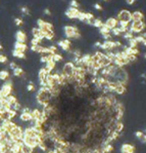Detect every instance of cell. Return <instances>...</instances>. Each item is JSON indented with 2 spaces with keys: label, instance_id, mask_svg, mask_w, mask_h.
<instances>
[{
  "label": "cell",
  "instance_id": "obj_54",
  "mask_svg": "<svg viewBox=\"0 0 146 153\" xmlns=\"http://www.w3.org/2000/svg\"><path fill=\"white\" fill-rule=\"evenodd\" d=\"M47 153H56V152L54 149H49V150H47Z\"/></svg>",
  "mask_w": 146,
  "mask_h": 153
},
{
  "label": "cell",
  "instance_id": "obj_41",
  "mask_svg": "<svg viewBox=\"0 0 146 153\" xmlns=\"http://www.w3.org/2000/svg\"><path fill=\"white\" fill-rule=\"evenodd\" d=\"M110 32L112 33V35H115V36H119V35H121V33H119V29H117V27H115V28H113V29H111V30H110Z\"/></svg>",
  "mask_w": 146,
  "mask_h": 153
},
{
  "label": "cell",
  "instance_id": "obj_4",
  "mask_svg": "<svg viewBox=\"0 0 146 153\" xmlns=\"http://www.w3.org/2000/svg\"><path fill=\"white\" fill-rule=\"evenodd\" d=\"M75 67L76 66L73 64V62H66V64L63 65L62 69H61V73L68 77H72L74 75Z\"/></svg>",
  "mask_w": 146,
  "mask_h": 153
},
{
  "label": "cell",
  "instance_id": "obj_1",
  "mask_svg": "<svg viewBox=\"0 0 146 153\" xmlns=\"http://www.w3.org/2000/svg\"><path fill=\"white\" fill-rule=\"evenodd\" d=\"M63 30H64V35L68 39H79V38H81V33L77 27L66 26L63 28Z\"/></svg>",
  "mask_w": 146,
  "mask_h": 153
},
{
  "label": "cell",
  "instance_id": "obj_21",
  "mask_svg": "<svg viewBox=\"0 0 146 153\" xmlns=\"http://www.w3.org/2000/svg\"><path fill=\"white\" fill-rule=\"evenodd\" d=\"M55 67H56V63L54 61H49V62L46 63V66L44 67V68L47 70L48 73H51V71H53L55 69Z\"/></svg>",
  "mask_w": 146,
  "mask_h": 153
},
{
  "label": "cell",
  "instance_id": "obj_24",
  "mask_svg": "<svg viewBox=\"0 0 146 153\" xmlns=\"http://www.w3.org/2000/svg\"><path fill=\"white\" fill-rule=\"evenodd\" d=\"M135 137H136L139 141H141L142 143H145L146 137H145V134L142 131H137L136 133H135Z\"/></svg>",
  "mask_w": 146,
  "mask_h": 153
},
{
  "label": "cell",
  "instance_id": "obj_35",
  "mask_svg": "<svg viewBox=\"0 0 146 153\" xmlns=\"http://www.w3.org/2000/svg\"><path fill=\"white\" fill-rule=\"evenodd\" d=\"M26 89H27L28 91H35V89H36V87H35V84L33 81H30L29 83H28V85L26 87Z\"/></svg>",
  "mask_w": 146,
  "mask_h": 153
},
{
  "label": "cell",
  "instance_id": "obj_44",
  "mask_svg": "<svg viewBox=\"0 0 146 153\" xmlns=\"http://www.w3.org/2000/svg\"><path fill=\"white\" fill-rule=\"evenodd\" d=\"M15 26H22L23 25V20L22 19H20V17H15Z\"/></svg>",
  "mask_w": 146,
  "mask_h": 153
},
{
  "label": "cell",
  "instance_id": "obj_52",
  "mask_svg": "<svg viewBox=\"0 0 146 153\" xmlns=\"http://www.w3.org/2000/svg\"><path fill=\"white\" fill-rule=\"evenodd\" d=\"M135 1H136V0H126V3L129 5H132V4H134Z\"/></svg>",
  "mask_w": 146,
  "mask_h": 153
},
{
  "label": "cell",
  "instance_id": "obj_18",
  "mask_svg": "<svg viewBox=\"0 0 146 153\" xmlns=\"http://www.w3.org/2000/svg\"><path fill=\"white\" fill-rule=\"evenodd\" d=\"M31 116H32V120H37V119H40L41 117V111H40L38 108H35L33 110H31Z\"/></svg>",
  "mask_w": 146,
  "mask_h": 153
},
{
  "label": "cell",
  "instance_id": "obj_55",
  "mask_svg": "<svg viewBox=\"0 0 146 153\" xmlns=\"http://www.w3.org/2000/svg\"><path fill=\"white\" fill-rule=\"evenodd\" d=\"M1 50H2V45L0 44V52H1Z\"/></svg>",
  "mask_w": 146,
  "mask_h": 153
},
{
  "label": "cell",
  "instance_id": "obj_26",
  "mask_svg": "<svg viewBox=\"0 0 146 153\" xmlns=\"http://www.w3.org/2000/svg\"><path fill=\"white\" fill-rule=\"evenodd\" d=\"M8 78H9V72L7 70H1L0 71V80L6 81Z\"/></svg>",
  "mask_w": 146,
  "mask_h": 153
},
{
  "label": "cell",
  "instance_id": "obj_32",
  "mask_svg": "<svg viewBox=\"0 0 146 153\" xmlns=\"http://www.w3.org/2000/svg\"><path fill=\"white\" fill-rule=\"evenodd\" d=\"M62 56H61L60 54H57V52H55V54H52V60H53L55 63H58V62H61L62 61Z\"/></svg>",
  "mask_w": 146,
  "mask_h": 153
},
{
  "label": "cell",
  "instance_id": "obj_36",
  "mask_svg": "<svg viewBox=\"0 0 146 153\" xmlns=\"http://www.w3.org/2000/svg\"><path fill=\"white\" fill-rule=\"evenodd\" d=\"M135 40H136L138 43H143V45L145 46L146 45V40H145V37H143V36H136V37H134Z\"/></svg>",
  "mask_w": 146,
  "mask_h": 153
},
{
  "label": "cell",
  "instance_id": "obj_37",
  "mask_svg": "<svg viewBox=\"0 0 146 153\" xmlns=\"http://www.w3.org/2000/svg\"><path fill=\"white\" fill-rule=\"evenodd\" d=\"M128 42H129V47H137L138 45V42L135 40V38H131L128 40Z\"/></svg>",
  "mask_w": 146,
  "mask_h": 153
},
{
  "label": "cell",
  "instance_id": "obj_49",
  "mask_svg": "<svg viewBox=\"0 0 146 153\" xmlns=\"http://www.w3.org/2000/svg\"><path fill=\"white\" fill-rule=\"evenodd\" d=\"M15 67H17V63H15V62H10V63H9V68H10L11 70L15 69Z\"/></svg>",
  "mask_w": 146,
  "mask_h": 153
},
{
  "label": "cell",
  "instance_id": "obj_27",
  "mask_svg": "<svg viewBox=\"0 0 146 153\" xmlns=\"http://www.w3.org/2000/svg\"><path fill=\"white\" fill-rule=\"evenodd\" d=\"M17 112L15 111V110H12V109H10L9 111L6 112V118L9 119V120L15 119L17 117Z\"/></svg>",
  "mask_w": 146,
  "mask_h": 153
},
{
  "label": "cell",
  "instance_id": "obj_50",
  "mask_svg": "<svg viewBox=\"0 0 146 153\" xmlns=\"http://www.w3.org/2000/svg\"><path fill=\"white\" fill-rule=\"evenodd\" d=\"M94 8H95V9H97V10H102V6H101L99 3H95Z\"/></svg>",
  "mask_w": 146,
  "mask_h": 153
},
{
  "label": "cell",
  "instance_id": "obj_46",
  "mask_svg": "<svg viewBox=\"0 0 146 153\" xmlns=\"http://www.w3.org/2000/svg\"><path fill=\"white\" fill-rule=\"evenodd\" d=\"M102 37L104 40H111V34L110 33H106V34H102Z\"/></svg>",
  "mask_w": 146,
  "mask_h": 153
},
{
  "label": "cell",
  "instance_id": "obj_19",
  "mask_svg": "<svg viewBox=\"0 0 146 153\" xmlns=\"http://www.w3.org/2000/svg\"><path fill=\"white\" fill-rule=\"evenodd\" d=\"M48 74H50V73H48L45 68H41L39 70V72H38V79H39V81L40 80H45Z\"/></svg>",
  "mask_w": 146,
  "mask_h": 153
},
{
  "label": "cell",
  "instance_id": "obj_2",
  "mask_svg": "<svg viewBox=\"0 0 146 153\" xmlns=\"http://www.w3.org/2000/svg\"><path fill=\"white\" fill-rule=\"evenodd\" d=\"M145 29V23L143 21H132L129 30L133 33H141Z\"/></svg>",
  "mask_w": 146,
  "mask_h": 153
},
{
  "label": "cell",
  "instance_id": "obj_39",
  "mask_svg": "<svg viewBox=\"0 0 146 153\" xmlns=\"http://www.w3.org/2000/svg\"><path fill=\"white\" fill-rule=\"evenodd\" d=\"M42 40L39 39V38H35L33 37V39L31 40V45H38V44H41Z\"/></svg>",
  "mask_w": 146,
  "mask_h": 153
},
{
  "label": "cell",
  "instance_id": "obj_29",
  "mask_svg": "<svg viewBox=\"0 0 146 153\" xmlns=\"http://www.w3.org/2000/svg\"><path fill=\"white\" fill-rule=\"evenodd\" d=\"M5 99H6V101L8 102V103L10 104V105H12V104H15V102L17 101V97L15 96V95H9V96H7L6 97V98H5Z\"/></svg>",
  "mask_w": 146,
  "mask_h": 153
},
{
  "label": "cell",
  "instance_id": "obj_57",
  "mask_svg": "<svg viewBox=\"0 0 146 153\" xmlns=\"http://www.w3.org/2000/svg\"><path fill=\"white\" fill-rule=\"evenodd\" d=\"M32 153H35V152H34V151H33V152H32Z\"/></svg>",
  "mask_w": 146,
  "mask_h": 153
},
{
  "label": "cell",
  "instance_id": "obj_5",
  "mask_svg": "<svg viewBox=\"0 0 146 153\" xmlns=\"http://www.w3.org/2000/svg\"><path fill=\"white\" fill-rule=\"evenodd\" d=\"M117 20L119 21V22L130 23V22H131V13H130L129 10H127V9L121 10V11L117 13Z\"/></svg>",
  "mask_w": 146,
  "mask_h": 153
},
{
  "label": "cell",
  "instance_id": "obj_6",
  "mask_svg": "<svg viewBox=\"0 0 146 153\" xmlns=\"http://www.w3.org/2000/svg\"><path fill=\"white\" fill-rule=\"evenodd\" d=\"M37 25H38V28H40L42 31H53V25L51 23L43 21L41 19L37 21Z\"/></svg>",
  "mask_w": 146,
  "mask_h": 153
},
{
  "label": "cell",
  "instance_id": "obj_40",
  "mask_svg": "<svg viewBox=\"0 0 146 153\" xmlns=\"http://www.w3.org/2000/svg\"><path fill=\"white\" fill-rule=\"evenodd\" d=\"M7 63V57L5 54H0V64H6Z\"/></svg>",
  "mask_w": 146,
  "mask_h": 153
},
{
  "label": "cell",
  "instance_id": "obj_47",
  "mask_svg": "<svg viewBox=\"0 0 146 153\" xmlns=\"http://www.w3.org/2000/svg\"><path fill=\"white\" fill-rule=\"evenodd\" d=\"M21 111H22V112H25V113H30V112H31V108H30V107H28V106L22 107Z\"/></svg>",
  "mask_w": 146,
  "mask_h": 153
},
{
  "label": "cell",
  "instance_id": "obj_34",
  "mask_svg": "<svg viewBox=\"0 0 146 153\" xmlns=\"http://www.w3.org/2000/svg\"><path fill=\"white\" fill-rule=\"evenodd\" d=\"M102 25H103V22L100 20V19H95L92 22V26H94V27H96V28H100Z\"/></svg>",
  "mask_w": 146,
  "mask_h": 153
},
{
  "label": "cell",
  "instance_id": "obj_33",
  "mask_svg": "<svg viewBox=\"0 0 146 153\" xmlns=\"http://www.w3.org/2000/svg\"><path fill=\"white\" fill-rule=\"evenodd\" d=\"M11 109L12 110H15V111H21V109H22V104L20 103L19 101H17L15 104H12L11 105Z\"/></svg>",
  "mask_w": 146,
  "mask_h": 153
},
{
  "label": "cell",
  "instance_id": "obj_45",
  "mask_svg": "<svg viewBox=\"0 0 146 153\" xmlns=\"http://www.w3.org/2000/svg\"><path fill=\"white\" fill-rule=\"evenodd\" d=\"M117 29H119V33L122 34V33H126L129 30V27H117Z\"/></svg>",
  "mask_w": 146,
  "mask_h": 153
},
{
  "label": "cell",
  "instance_id": "obj_43",
  "mask_svg": "<svg viewBox=\"0 0 146 153\" xmlns=\"http://www.w3.org/2000/svg\"><path fill=\"white\" fill-rule=\"evenodd\" d=\"M21 10H22V13H24V15H30V9L27 6H23V7L21 8Z\"/></svg>",
  "mask_w": 146,
  "mask_h": 153
},
{
  "label": "cell",
  "instance_id": "obj_38",
  "mask_svg": "<svg viewBox=\"0 0 146 153\" xmlns=\"http://www.w3.org/2000/svg\"><path fill=\"white\" fill-rule=\"evenodd\" d=\"M84 20L93 21L94 20V15H93V13H84Z\"/></svg>",
  "mask_w": 146,
  "mask_h": 153
},
{
  "label": "cell",
  "instance_id": "obj_25",
  "mask_svg": "<svg viewBox=\"0 0 146 153\" xmlns=\"http://www.w3.org/2000/svg\"><path fill=\"white\" fill-rule=\"evenodd\" d=\"M12 73H13V75H15V77H22L23 74L25 73V71L21 67H15V69L12 70Z\"/></svg>",
  "mask_w": 146,
  "mask_h": 153
},
{
  "label": "cell",
  "instance_id": "obj_11",
  "mask_svg": "<svg viewBox=\"0 0 146 153\" xmlns=\"http://www.w3.org/2000/svg\"><path fill=\"white\" fill-rule=\"evenodd\" d=\"M98 64L100 65V67H101V69L102 68H104V67H107V66H110V64H111V61H110L108 58L105 56L104 54L100 57V59L98 60Z\"/></svg>",
  "mask_w": 146,
  "mask_h": 153
},
{
  "label": "cell",
  "instance_id": "obj_13",
  "mask_svg": "<svg viewBox=\"0 0 146 153\" xmlns=\"http://www.w3.org/2000/svg\"><path fill=\"white\" fill-rule=\"evenodd\" d=\"M117 24H119V21H117L115 17H110V19H107L106 22L104 23V25L107 26V27L110 28V30L117 27Z\"/></svg>",
  "mask_w": 146,
  "mask_h": 153
},
{
  "label": "cell",
  "instance_id": "obj_15",
  "mask_svg": "<svg viewBox=\"0 0 146 153\" xmlns=\"http://www.w3.org/2000/svg\"><path fill=\"white\" fill-rule=\"evenodd\" d=\"M32 35H33V37L35 38H39V39L43 40V32H42V30L40 28H33L32 29Z\"/></svg>",
  "mask_w": 146,
  "mask_h": 153
},
{
  "label": "cell",
  "instance_id": "obj_16",
  "mask_svg": "<svg viewBox=\"0 0 146 153\" xmlns=\"http://www.w3.org/2000/svg\"><path fill=\"white\" fill-rule=\"evenodd\" d=\"M144 15L142 13V11H134L131 13V21H143Z\"/></svg>",
  "mask_w": 146,
  "mask_h": 153
},
{
  "label": "cell",
  "instance_id": "obj_14",
  "mask_svg": "<svg viewBox=\"0 0 146 153\" xmlns=\"http://www.w3.org/2000/svg\"><path fill=\"white\" fill-rule=\"evenodd\" d=\"M15 39L17 42H23V43H26V40H27V34L22 31V30H19L15 34Z\"/></svg>",
  "mask_w": 146,
  "mask_h": 153
},
{
  "label": "cell",
  "instance_id": "obj_23",
  "mask_svg": "<svg viewBox=\"0 0 146 153\" xmlns=\"http://www.w3.org/2000/svg\"><path fill=\"white\" fill-rule=\"evenodd\" d=\"M43 32V38L47 40H52L54 38L53 31H42Z\"/></svg>",
  "mask_w": 146,
  "mask_h": 153
},
{
  "label": "cell",
  "instance_id": "obj_10",
  "mask_svg": "<svg viewBox=\"0 0 146 153\" xmlns=\"http://www.w3.org/2000/svg\"><path fill=\"white\" fill-rule=\"evenodd\" d=\"M57 45L60 46V48L64 52H70L71 50V45L72 42L70 39H64V40H59L57 42Z\"/></svg>",
  "mask_w": 146,
  "mask_h": 153
},
{
  "label": "cell",
  "instance_id": "obj_31",
  "mask_svg": "<svg viewBox=\"0 0 146 153\" xmlns=\"http://www.w3.org/2000/svg\"><path fill=\"white\" fill-rule=\"evenodd\" d=\"M134 33L132 32V31H130V30H128L126 33H124V35H123V38L126 40H129L131 39V38H134Z\"/></svg>",
  "mask_w": 146,
  "mask_h": 153
},
{
  "label": "cell",
  "instance_id": "obj_28",
  "mask_svg": "<svg viewBox=\"0 0 146 153\" xmlns=\"http://www.w3.org/2000/svg\"><path fill=\"white\" fill-rule=\"evenodd\" d=\"M12 56L15 58H17V59H22V60H24V59H26V54L25 52H15V50H12Z\"/></svg>",
  "mask_w": 146,
  "mask_h": 153
},
{
  "label": "cell",
  "instance_id": "obj_48",
  "mask_svg": "<svg viewBox=\"0 0 146 153\" xmlns=\"http://www.w3.org/2000/svg\"><path fill=\"white\" fill-rule=\"evenodd\" d=\"M117 25H119V27H129L130 23H127V22H119V24Z\"/></svg>",
  "mask_w": 146,
  "mask_h": 153
},
{
  "label": "cell",
  "instance_id": "obj_17",
  "mask_svg": "<svg viewBox=\"0 0 146 153\" xmlns=\"http://www.w3.org/2000/svg\"><path fill=\"white\" fill-rule=\"evenodd\" d=\"M127 89H126V85L125 84H122V83H117V87H115V93L117 95H124L125 93H126Z\"/></svg>",
  "mask_w": 146,
  "mask_h": 153
},
{
  "label": "cell",
  "instance_id": "obj_20",
  "mask_svg": "<svg viewBox=\"0 0 146 153\" xmlns=\"http://www.w3.org/2000/svg\"><path fill=\"white\" fill-rule=\"evenodd\" d=\"M20 119H21V121H23V122H30V121H32L31 113H25V112H22L20 115Z\"/></svg>",
  "mask_w": 146,
  "mask_h": 153
},
{
  "label": "cell",
  "instance_id": "obj_7",
  "mask_svg": "<svg viewBox=\"0 0 146 153\" xmlns=\"http://www.w3.org/2000/svg\"><path fill=\"white\" fill-rule=\"evenodd\" d=\"M100 48L103 50H115V41H112V40H105L103 43H101L100 45Z\"/></svg>",
  "mask_w": 146,
  "mask_h": 153
},
{
  "label": "cell",
  "instance_id": "obj_3",
  "mask_svg": "<svg viewBox=\"0 0 146 153\" xmlns=\"http://www.w3.org/2000/svg\"><path fill=\"white\" fill-rule=\"evenodd\" d=\"M12 81L11 80H6L4 83L2 84V87L0 89V94L3 98H6L7 96L12 94Z\"/></svg>",
  "mask_w": 146,
  "mask_h": 153
},
{
  "label": "cell",
  "instance_id": "obj_8",
  "mask_svg": "<svg viewBox=\"0 0 146 153\" xmlns=\"http://www.w3.org/2000/svg\"><path fill=\"white\" fill-rule=\"evenodd\" d=\"M79 13H80V10L78 8H75V7H68V9L66 11V15L68 17V19H78L79 17Z\"/></svg>",
  "mask_w": 146,
  "mask_h": 153
},
{
  "label": "cell",
  "instance_id": "obj_51",
  "mask_svg": "<svg viewBox=\"0 0 146 153\" xmlns=\"http://www.w3.org/2000/svg\"><path fill=\"white\" fill-rule=\"evenodd\" d=\"M44 13L46 15H51V11H50V9H48V8H45V9H44Z\"/></svg>",
  "mask_w": 146,
  "mask_h": 153
},
{
  "label": "cell",
  "instance_id": "obj_30",
  "mask_svg": "<svg viewBox=\"0 0 146 153\" xmlns=\"http://www.w3.org/2000/svg\"><path fill=\"white\" fill-rule=\"evenodd\" d=\"M99 32H100V34H101V35L106 34V33H110V29L107 27V26H105L104 23H103V25L99 28Z\"/></svg>",
  "mask_w": 146,
  "mask_h": 153
},
{
  "label": "cell",
  "instance_id": "obj_56",
  "mask_svg": "<svg viewBox=\"0 0 146 153\" xmlns=\"http://www.w3.org/2000/svg\"><path fill=\"white\" fill-rule=\"evenodd\" d=\"M103 1H108V0H103Z\"/></svg>",
  "mask_w": 146,
  "mask_h": 153
},
{
  "label": "cell",
  "instance_id": "obj_22",
  "mask_svg": "<svg viewBox=\"0 0 146 153\" xmlns=\"http://www.w3.org/2000/svg\"><path fill=\"white\" fill-rule=\"evenodd\" d=\"M0 106H1L3 109H4V111H5V112L9 111L10 109H11V105H10V104L8 103L7 101H6V99H5V98L2 100V101L0 102Z\"/></svg>",
  "mask_w": 146,
  "mask_h": 153
},
{
  "label": "cell",
  "instance_id": "obj_9",
  "mask_svg": "<svg viewBox=\"0 0 146 153\" xmlns=\"http://www.w3.org/2000/svg\"><path fill=\"white\" fill-rule=\"evenodd\" d=\"M136 147L129 143H124L121 146V153H135Z\"/></svg>",
  "mask_w": 146,
  "mask_h": 153
},
{
  "label": "cell",
  "instance_id": "obj_12",
  "mask_svg": "<svg viewBox=\"0 0 146 153\" xmlns=\"http://www.w3.org/2000/svg\"><path fill=\"white\" fill-rule=\"evenodd\" d=\"M28 50V45L26 44V43H23V42H15V52H25L26 54V52H27Z\"/></svg>",
  "mask_w": 146,
  "mask_h": 153
},
{
  "label": "cell",
  "instance_id": "obj_42",
  "mask_svg": "<svg viewBox=\"0 0 146 153\" xmlns=\"http://www.w3.org/2000/svg\"><path fill=\"white\" fill-rule=\"evenodd\" d=\"M70 5H71V7L78 8L79 7V2L77 1V0H72L71 2H70Z\"/></svg>",
  "mask_w": 146,
  "mask_h": 153
},
{
  "label": "cell",
  "instance_id": "obj_53",
  "mask_svg": "<svg viewBox=\"0 0 146 153\" xmlns=\"http://www.w3.org/2000/svg\"><path fill=\"white\" fill-rule=\"evenodd\" d=\"M100 45H101V42H100V41H96L94 43V46L95 47H100Z\"/></svg>",
  "mask_w": 146,
  "mask_h": 153
}]
</instances>
